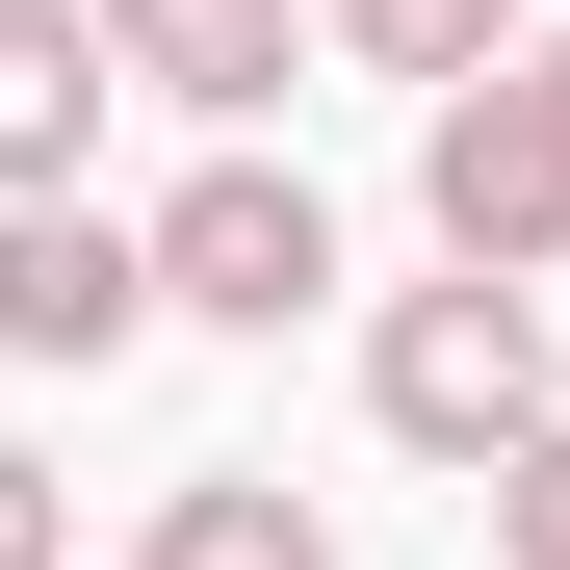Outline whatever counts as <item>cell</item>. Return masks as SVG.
Instances as JSON below:
<instances>
[{
    "label": "cell",
    "mask_w": 570,
    "mask_h": 570,
    "mask_svg": "<svg viewBox=\"0 0 570 570\" xmlns=\"http://www.w3.org/2000/svg\"><path fill=\"white\" fill-rule=\"evenodd\" d=\"M105 52H130V105H181V130H259L285 78L337 52V0H105Z\"/></svg>",
    "instance_id": "5"
},
{
    "label": "cell",
    "mask_w": 570,
    "mask_h": 570,
    "mask_svg": "<svg viewBox=\"0 0 570 570\" xmlns=\"http://www.w3.org/2000/svg\"><path fill=\"white\" fill-rule=\"evenodd\" d=\"M52 519H78V493H52V441H0V570H52Z\"/></svg>",
    "instance_id": "10"
},
{
    "label": "cell",
    "mask_w": 570,
    "mask_h": 570,
    "mask_svg": "<svg viewBox=\"0 0 570 570\" xmlns=\"http://www.w3.org/2000/svg\"><path fill=\"white\" fill-rule=\"evenodd\" d=\"M519 27H544V0H337V78H415V105H466Z\"/></svg>",
    "instance_id": "8"
},
{
    "label": "cell",
    "mask_w": 570,
    "mask_h": 570,
    "mask_svg": "<svg viewBox=\"0 0 570 570\" xmlns=\"http://www.w3.org/2000/svg\"><path fill=\"white\" fill-rule=\"evenodd\" d=\"M156 285H181V337H312V312H337V208L234 130V156L156 208Z\"/></svg>",
    "instance_id": "3"
},
{
    "label": "cell",
    "mask_w": 570,
    "mask_h": 570,
    "mask_svg": "<svg viewBox=\"0 0 570 570\" xmlns=\"http://www.w3.org/2000/svg\"><path fill=\"white\" fill-rule=\"evenodd\" d=\"M156 312H181V285H156V208H105V181L0 208V363H78V390H105Z\"/></svg>",
    "instance_id": "4"
},
{
    "label": "cell",
    "mask_w": 570,
    "mask_h": 570,
    "mask_svg": "<svg viewBox=\"0 0 570 570\" xmlns=\"http://www.w3.org/2000/svg\"><path fill=\"white\" fill-rule=\"evenodd\" d=\"M105 105H130L105 0H0V208H52V181L105 156Z\"/></svg>",
    "instance_id": "6"
},
{
    "label": "cell",
    "mask_w": 570,
    "mask_h": 570,
    "mask_svg": "<svg viewBox=\"0 0 570 570\" xmlns=\"http://www.w3.org/2000/svg\"><path fill=\"white\" fill-rule=\"evenodd\" d=\"M466 519H493V570H570V415H544V441H519V466H493Z\"/></svg>",
    "instance_id": "9"
},
{
    "label": "cell",
    "mask_w": 570,
    "mask_h": 570,
    "mask_svg": "<svg viewBox=\"0 0 570 570\" xmlns=\"http://www.w3.org/2000/svg\"><path fill=\"white\" fill-rule=\"evenodd\" d=\"M363 415H390L415 466H466V493H493V466L570 415V312L519 259H441V285H390V312H363Z\"/></svg>",
    "instance_id": "1"
},
{
    "label": "cell",
    "mask_w": 570,
    "mask_h": 570,
    "mask_svg": "<svg viewBox=\"0 0 570 570\" xmlns=\"http://www.w3.org/2000/svg\"><path fill=\"white\" fill-rule=\"evenodd\" d=\"M130 570H337V519L285 493V466H181V493H156V544H130Z\"/></svg>",
    "instance_id": "7"
},
{
    "label": "cell",
    "mask_w": 570,
    "mask_h": 570,
    "mask_svg": "<svg viewBox=\"0 0 570 570\" xmlns=\"http://www.w3.org/2000/svg\"><path fill=\"white\" fill-rule=\"evenodd\" d=\"M415 234H441V259L570 285V27H519L466 105H415Z\"/></svg>",
    "instance_id": "2"
}]
</instances>
